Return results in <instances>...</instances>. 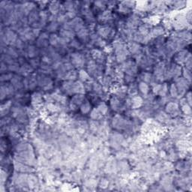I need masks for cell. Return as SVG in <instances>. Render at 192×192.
I'll return each mask as SVG.
<instances>
[{"mask_svg": "<svg viewBox=\"0 0 192 192\" xmlns=\"http://www.w3.org/2000/svg\"><path fill=\"white\" fill-rule=\"evenodd\" d=\"M14 87L12 84L2 83L1 88H0V96H1L2 101H3L7 96L14 95Z\"/></svg>", "mask_w": 192, "mask_h": 192, "instance_id": "1", "label": "cell"}, {"mask_svg": "<svg viewBox=\"0 0 192 192\" xmlns=\"http://www.w3.org/2000/svg\"><path fill=\"white\" fill-rule=\"evenodd\" d=\"M113 125L115 128L122 129L125 128L128 125L127 121L123 117L119 115H116L113 119Z\"/></svg>", "mask_w": 192, "mask_h": 192, "instance_id": "2", "label": "cell"}, {"mask_svg": "<svg viewBox=\"0 0 192 192\" xmlns=\"http://www.w3.org/2000/svg\"><path fill=\"white\" fill-rule=\"evenodd\" d=\"M71 64L76 67H82L84 65V57L80 53H73L71 55Z\"/></svg>", "mask_w": 192, "mask_h": 192, "instance_id": "3", "label": "cell"}, {"mask_svg": "<svg viewBox=\"0 0 192 192\" xmlns=\"http://www.w3.org/2000/svg\"><path fill=\"white\" fill-rule=\"evenodd\" d=\"M84 99L85 98L83 96V94H77L76 96H74L71 101V107H72V110H76L78 106L83 103Z\"/></svg>", "mask_w": 192, "mask_h": 192, "instance_id": "4", "label": "cell"}, {"mask_svg": "<svg viewBox=\"0 0 192 192\" xmlns=\"http://www.w3.org/2000/svg\"><path fill=\"white\" fill-rule=\"evenodd\" d=\"M98 33L102 38H108L111 35L112 30L107 26H100L98 28Z\"/></svg>", "mask_w": 192, "mask_h": 192, "instance_id": "5", "label": "cell"}, {"mask_svg": "<svg viewBox=\"0 0 192 192\" xmlns=\"http://www.w3.org/2000/svg\"><path fill=\"white\" fill-rule=\"evenodd\" d=\"M178 104L176 103H168L166 106V112L170 116H176V113L178 112Z\"/></svg>", "mask_w": 192, "mask_h": 192, "instance_id": "6", "label": "cell"}, {"mask_svg": "<svg viewBox=\"0 0 192 192\" xmlns=\"http://www.w3.org/2000/svg\"><path fill=\"white\" fill-rule=\"evenodd\" d=\"M61 6L62 5L59 2H51L49 4V11L53 15H56L60 10Z\"/></svg>", "mask_w": 192, "mask_h": 192, "instance_id": "7", "label": "cell"}, {"mask_svg": "<svg viewBox=\"0 0 192 192\" xmlns=\"http://www.w3.org/2000/svg\"><path fill=\"white\" fill-rule=\"evenodd\" d=\"M32 71H33V68H32L31 65L24 64L20 68L17 73H19L21 75H29Z\"/></svg>", "mask_w": 192, "mask_h": 192, "instance_id": "8", "label": "cell"}, {"mask_svg": "<svg viewBox=\"0 0 192 192\" xmlns=\"http://www.w3.org/2000/svg\"><path fill=\"white\" fill-rule=\"evenodd\" d=\"M11 107V101H8L7 102L2 103L1 105V117H5L6 116L7 113H8L9 110Z\"/></svg>", "mask_w": 192, "mask_h": 192, "instance_id": "9", "label": "cell"}, {"mask_svg": "<svg viewBox=\"0 0 192 192\" xmlns=\"http://www.w3.org/2000/svg\"><path fill=\"white\" fill-rule=\"evenodd\" d=\"M11 84L14 88L21 89L24 86V83H22V80H21V77L20 76L14 75V76H13L12 79L11 80Z\"/></svg>", "mask_w": 192, "mask_h": 192, "instance_id": "10", "label": "cell"}, {"mask_svg": "<svg viewBox=\"0 0 192 192\" xmlns=\"http://www.w3.org/2000/svg\"><path fill=\"white\" fill-rule=\"evenodd\" d=\"M143 101L142 98L139 96H134L132 98L131 101V105L133 109H137L138 107H141V105L143 104Z\"/></svg>", "mask_w": 192, "mask_h": 192, "instance_id": "11", "label": "cell"}, {"mask_svg": "<svg viewBox=\"0 0 192 192\" xmlns=\"http://www.w3.org/2000/svg\"><path fill=\"white\" fill-rule=\"evenodd\" d=\"M156 119L159 122H163V123H167L170 122V118H169V115L167 113H164V112H159L157 115H156Z\"/></svg>", "mask_w": 192, "mask_h": 192, "instance_id": "12", "label": "cell"}, {"mask_svg": "<svg viewBox=\"0 0 192 192\" xmlns=\"http://www.w3.org/2000/svg\"><path fill=\"white\" fill-rule=\"evenodd\" d=\"M38 18H40V13H38V11H35V10L34 9L32 11H31V13L29 14L28 21L30 24L31 23V24H34L37 22Z\"/></svg>", "mask_w": 192, "mask_h": 192, "instance_id": "13", "label": "cell"}, {"mask_svg": "<svg viewBox=\"0 0 192 192\" xmlns=\"http://www.w3.org/2000/svg\"><path fill=\"white\" fill-rule=\"evenodd\" d=\"M112 17V14L110 13V11H104V12L101 14L99 17H98V20L101 22H107V21L110 20Z\"/></svg>", "mask_w": 192, "mask_h": 192, "instance_id": "14", "label": "cell"}, {"mask_svg": "<svg viewBox=\"0 0 192 192\" xmlns=\"http://www.w3.org/2000/svg\"><path fill=\"white\" fill-rule=\"evenodd\" d=\"M42 102V96L41 95H40L39 93H34L32 96V105H34L35 107L41 104V103Z\"/></svg>", "mask_w": 192, "mask_h": 192, "instance_id": "15", "label": "cell"}, {"mask_svg": "<svg viewBox=\"0 0 192 192\" xmlns=\"http://www.w3.org/2000/svg\"><path fill=\"white\" fill-rule=\"evenodd\" d=\"M110 105L114 110H118L121 108V102L117 97H113L110 100Z\"/></svg>", "mask_w": 192, "mask_h": 192, "instance_id": "16", "label": "cell"}, {"mask_svg": "<svg viewBox=\"0 0 192 192\" xmlns=\"http://www.w3.org/2000/svg\"><path fill=\"white\" fill-rule=\"evenodd\" d=\"M60 35L61 37H62V38L70 39V38H73L74 37V32L72 31L71 30H65V29H63L60 32Z\"/></svg>", "mask_w": 192, "mask_h": 192, "instance_id": "17", "label": "cell"}, {"mask_svg": "<svg viewBox=\"0 0 192 192\" xmlns=\"http://www.w3.org/2000/svg\"><path fill=\"white\" fill-rule=\"evenodd\" d=\"M164 29L162 28V27H155L154 29H153L152 30L151 32H150V35L151 34V35H150V37H159V36H161V35H163L164 34Z\"/></svg>", "mask_w": 192, "mask_h": 192, "instance_id": "18", "label": "cell"}, {"mask_svg": "<svg viewBox=\"0 0 192 192\" xmlns=\"http://www.w3.org/2000/svg\"><path fill=\"white\" fill-rule=\"evenodd\" d=\"M138 89H139L140 91L143 93V95H147L149 93V91H150V87H149L148 84L145 82H140L139 83V86H138Z\"/></svg>", "mask_w": 192, "mask_h": 192, "instance_id": "19", "label": "cell"}, {"mask_svg": "<svg viewBox=\"0 0 192 192\" xmlns=\"http://www.w3.org/2000/svg\"><path fill=\"white\" fill-rule=\"evenodd\" d=\"M91 110V104H90V101H83L80 107V110L83 114H87Z\"/></svg>", "mask_w": 192, "mask_h": 192, "instance_id": "20", "label": "cell"}, {"mask_svg": "<svg viewBox=\"0 0 192 192\" xmlns=\"http://www.w3.org/2000/svg\"><path fill=\"white\" fill-rule=\"evenodd\" d=\"M128 50L131 53H137L140 50V44H137V43H130L129 44Z\"/></svg>", "mask_w": 192, "mask_h": 192, "instance_id": "21", "label": "cell"}, {"mask_svg": "<svg viewBox=\"0 0 192 192\" xmlns=\"http://www.w3.org/2000/svg\"><path fill=\"white\" fill-rule=\"evenodd\" d=\"M90 116L94 120H98V119H101L102 118V114L100 113V111L98 109L95 108L92 110L91 113H90Z\"/></svg>", "mask_w": 192, "mask_h": 192, "instance_id": "22", "label": "cell"}, {"mask_svg": "<svg viewBox=\"0 0 192 192\" xmlns=\"http://www.w3.org/2000/svg\"><path fill=\"white\" fill-rule=\"evenodd\" d=\"M79 78L81 81L87 82V81L90 80V75L84 70H80L79 72Z\"/></svg>", "mask_w": 192, "mask_h": 192, "instance_id": "23", "label": "cell"}, {"mask_svg": "<svg viewBox=\"0 0 192 192\" xmlns=\"http://www.w3.org/2000/svg\"><path fill=\"white\" fill-rule=\"evenodd\" d=\"M14 75L12 74L11 73H4L2 74L1 77H0V80H1L2 83L3 82H6L8 80H11L13 77Z\"/></svg>", "mask_w": 192, "mask_h": 192, "instance_id": "24", "label": "cell"}, {"mask_svg": "<svg viewBox=\"0 0 192 192\" xmlns=\"http://www.w3.org/2000/svg\"><path fill=\"white\" fill-rule=\"evenodd\" d=\"M28 56L30 57H35L37 56V53H38V51H37V47H35V46H30L28 48Z\"/></svg>", "mask_w": 192, "mask_h": 192, "instance_id": "25", "label": "cell"}, {"mask_svg": "<svg viewBox=\"0 0 192 192\" xmlns=\"http://www.w3.org/2000/svg\"><path fill=\"white\" fill-rule=\"evenodd\" d=\"M77 35H78V37H79L80 39L84 40L85 38H87V36H88V30H87V29L83 28L82 30H80L78 31Z\"/></svg>", "mask_w": 192, "mask_h": 192, "instance_id": "26", "label": "cell"}, {"mask_svg": "<svg viewBox=\"0 0 192 192\" xmlns=\"http://www.w3.org/2000/svg\"><path fill=\"white\" fill-rule=\"evenodd\" d=\"M98 110H99L100 113L102 115H105L106 113L108 111V108H107V106L104 103H101V104L98 105Z\"/></svg>", "mask_w": 192, "mask_h": 192, "instance_id": "27", "label": "cell"}, {"mask_svg": "<svg viewBox=\"0 0 192 192\" xmlns=\"http://www.w3.org/2000/svg\"><path fill=\"white\" fill-rule=\"evenodd\" d=\"M59 38L56 35H51L50 37V39H49V41H50V44L54 46L59 44Z\"/></svg>", "mask_w": 192, "mask_h": 192, "instance_id": "28", "label": "cell"}, {"mask_svg": "<svg viewBox=\"0 0 192 192\" xmlns=\"http://www.w3.org/2000/svg\"><path fill=\"white\" fill-rule=\"evenodd\" d=\"M121 4L122 5H124L125 7L128 8V9L133 8L134 6H136V2H131V1H125V2H122Z\"/></svg>", "mask_w": 192, "mask_h": 192, "instance_id": "29", "label": "cell"}, {"mask_svg": "<svg viewBox=\"0 0 192 192\" xmlns=\"http://www.w3.org/2000/svg\"><path fill=\"white\" fill-rule=\"evenodd\" d=\"M57 27H58V24L56 21H54V22H51V24H49V26L47 27V31H50V32L55 31V30L57 29Z\"/></svg>", "mask_w": 192, "mask_h": 192, "instance_id": "30", "label": "cell"}, {"mask_svg": "<svg viewBox=\"0 0 192 192\" xmlns=\"http://www.w3.org/2000/svg\"><path fill=\"white\" fill-rule=\"evenodd\" d=\"M177 88H176V86L174 83H173L170 87V93H171V96L173 97H176L178 96V91Z\"/></svg>", "mask_w": 192, "mask_h": 192, "instance_id": "31", "label": "cell"}, {"mask_svg": "<svg viewBox=\"0 0 192 192\" xmlns=\"http://www.w3.org/2000/svg\"><path fill=\"white\" fill-rule=\"evenodd\" d=\"M7 70H8V66H7V64H5V62H1V69H0V71H1V73L2 74L6 73V71Z\"/></svg>", "mask_w": 192, "mask_h": 192, "instance_id": "32", "label": "cell"}]
</instances>
